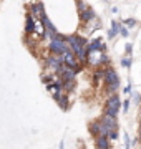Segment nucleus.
Instances as JSON below:
<instances>
[{"instance_id":"1","label":"nucleus","mask_w":141,"mask_h":149,"mask_svg":"<svg viewBox=\"0 0 141 149\" xmlns=\"http://www.w3.org/2000/svg\"><path fill=\"white\" fill-rule=\"evenodd\" d=\"M48 50L52 52V55H58V56H61V55L66 53V52H70V47H68V43H66V37L57 32L53 35V38L50 40Z\"/></svg>"},{"instance_id":"2","label":"nucleus","mask_w":141,"mask_h":149,"mask_svg":"<svg viewBox=\"0 0 141 149\" xmlns=\"http://www.w3.org/2000/svg\"><path fill=\"white\" fill-rule=\"evenodd\" d=\"M119 106H121V100H119L118 95H113L108 98V101H106V114L110 116H116L119 111Z\"/></svg>"},{"instance_id":"3","label":"nucleus","mask_w":141,"mask_h":149,"mask_svg":"<svg viewBox=\"0 0 141 149\" xmlns=\"http://www.w3.org/2000/svg\"><path fill=\"white\" fill-rule=\"evenodd\" d=\"M61 60H63V65H66L68 68L75 70V71H78V70H82V66H80V63H78V60H76V56L73 55V52H66V53L61 55Z\"/></svg>"},{"instance_id":"4","label":"nucleus","mask_w":141,"mask_h":149,"mask_svg":"<svg viewBox=\"0 0 141 149\" xmlns=\"http://www.w3.org/2000/svg\"><path fill=\"white\" fill-rule=\"evenodd\" d=\"M63 65V60H61V56H58V55H50L48 58L45 60V66L50 70H53L55 73L60 70V66Z\"/></svg>"},{"instance_id":"5","label":"nucleus","mask_w":141,"mask_h":149,"mask_svg":"<svg viewBox=\"0 0 141 149\" xmlns=\"http://www.w3.org/2000/svg\"><path fill=\"white\" fill-rule=\"evenodd\" d=\"M103 80H105V83H106V86H108V85H113V83H118L119 78H118V74H116V71H114L113 68H108L106 71H103Z\"/></svg>"},{"instance_id":"6","label":"nucleus","mask_w":141,"mask_h":149,"mask_svg":"<svg viewBox=\"0 0 141 149\" xmlns=\"http://www.w3.org/2000/svg\"><path fill=\"white\" fill-rule=\"evenodd\" d=\"M101 124H103L105 128L108 129V133L110 131H113V129H116V118L114 116H110V114H105L103 119H101Z\"/></svg>"},{"instance_id":"7","label":"nucleus","mask_w":141,"mask_h":149,"mask_svg":"<svg viewBox=\"0 0 141 149\" xmlns=\"http://www.w3.org/2000/svg\"><path fill=\"white\" fill-rule=\"evenodd\" d=\"M33 28H35V17L32 13H28L27 22H25V33L27 35H33Z\"/></svg>"},{"instance_id":"8","label":"nucleus","mask_w":141,"mask_h":149,"mask_svg":"<svg viewBox=\"0 0 141 149\" xmlns=\"http://www.w3.org/2000/svg\"><path fill=\"white\" fill-rule=\"evenodd\" d=\"M30 10H32V15H33V17H38V18H42V17L45 15L43 5H42L40 2H37V3H32V7H30Z\"/></svg>"},{"instance_id":"9","label":"nucleus","mask_w":141,"mask_h":149,"mask_svg":"<svg viewBox=\"0 0 141 149\" xmlns=\"http://www.w3.org/2000/svg\"><path fill=\"white\" fill-rule=\"evenodd\" d=\"M53 98H55V101L61 106V109H68V98H66V95L58 93V95H55Z\"/></svg>"},{"instance_id":"10","label":"nucleus","mask_w":141,"mask_h":149,"mask_svg":"<svg viewBox=\"0 0 141 149\" xmlns=\"http://www.w3.org/2000/svg\"><path fill=\"white\" fill-rule=\"evenodd\" d=\"M96 146L98 149H110L108 136H96Z\"/></svg>"},{"instance_id":"11","label":"nucleus","mask_w":141,"mask_h":149,"mask_svg":"<svg viewBox=\"0 0 141 149\" xmlns=\"http://www.w3.org/2000/svg\"><path fill=\"white\" fill-rule=\"evenodd\" d=\"M80 17H82L83 22H90V20L95 18V12H93L91 8H85V10L80 12Z\"/></svg>"},{"instance_id":"12","label":"nucleus","mask_w":141,"mask_h":149,"mask_svg":"<svg viewBox=\"0 0 141 149\" xmlns=\"http://www.w3.org/2000/svg\"><path fill=\"white\" fill-rule=\"evenodd\" d=\"M33 33H37V35H40V37H43L45 35V27H43V23H42V20H37V18H35V28H33Z\"/></svg>"},{"instance_id":"13","label":"nucleus","mask_w":141,"mask_h":149,"mask_svg":"<svg viewBox=\"0 0 141 149\" xmlns=\"http://www.w3.org/2000/svg\"><path fill=\"white\" fill-rule=\"evenodd\" d=\"M119 27H121V25H119L118 22H113V23H111V30H110L108 37H110V38H113L114 35H116V33L119 32Z\"/></svg>"},{"instance_id":"14","label":"nucleus","mask_w":141,"mask_h":149,"mask_svg":"<svg viewBox=\"0 0 141 149\" xmlns=\"http://www.w3.org/2000/svg\"><path fill=\"white\" fill-rule=\"evenodd\" d=\"M121 65H123L125 68H130V66H131V60L130 58H123V60H121Z\"/></svg>"},{"instance_id":"15","label":"nucleus","mask_w":141,"mask_h":149,"mask_svg":"<svg viewBox=\"0 0 141 149\" xmlns=\"http://www.w3.org/2000/svg\"><path fill=\"white\" fill-rule=\"evenodd\" d=\"M125 23L128 25V27H135V25H136V20H135V18H126Z\"/></svg>"},{"instance_id":"16","label":"nucleus","mask_w":141,"mask_h":149,"mask_svg":"<svg viewBox=\"0 0 141 149\" xmlns=\"http://www.w3.org/2000/svg\"><path fill=\"white\" fill-rule=\"evenodd\" d=\"M118 86H119V81H118V83H113V85H108V91H111V93H113V91L118 90Z\"/></svg>"},{"instance_id":"17","label":"nucleus","mask_w":141,"mask_h":149,"mask_svg":"<svg viewBox=\"0 0 141 149\" xmlns=\"http://www.w3.org/2000/svg\"><path fill=\"white\" fill-rule=\"evenodd\" d=\"M125 144H126V146H125V149H130V148H131V141H130V136H128V134H126V133H125Z\"/></svg>"},{"instance_id":"18","label":"nucleus","mask_w":141,"mask_h":149,"mask_svg":"<svg viewBox=\"0 0 141 149\" xmlns=\"http://www.w3.org/2000/svg\"><path fill=\"white\" fill-rule=\"evenodd\" d=\"M108 138H110V139H116V138H118V131H116V129L110 131V133H108Z\"/></svg>"},{"instance_id":"19","label":"nucleus","mask_w":141,"mask_h":149,"mask_svg":"<svg viewBox=\"0 0 141 149\" xmlns=\"http://www.w3.org/2000/svg\"><path fill=\"white\" fill-rule=\"evenodd\" d=\"M128 108H130V100H126V101L125 103H123V111H128Z\"/></svg>"},{"instance_id":"20","label":"nucleus","mask_w":141,"mask_h":149,"mask_svg":"<svg viewBox=\"0 0 141 149\" xmlns=\"http://www.w3.org/2000/svg\"><path fill=\"white\" fill-rule=\"evenodd\" d=\"M119 33H121L123 37H128V30H126V28H123V27H119Z\"/></svg>"},{"instance_id":"21","label":"nucleus","mask_w":141,"mask_h":149,"mask_svg":"<svg viewBox=\"0 0 141 149\" xmlns=\"http://www.w3.org/2000/svg\"><path fill=\"white\" fill-rule=\"evenodd\" d=\"M125 50H126V53H128V55L131 53V43H126V47H125Z\"/></svg>"},{"instance_id":"22","label":"nucleus","mask_w":141,"mask_h":149,"mask_svg":"<svg viewBox=\"0 0 141 149\" xmlns=\"http://www.w3.org/2000/svg\"><path fill=\"white\" fill-rule=\"evenodd\" d=\"M60 149H63V143H61V144H60Z\"/></svg>"},{"instance_id":"23","label":"nucleus","mask_w":141,"mask_h":149,"mask_svg":"<svg viewBox=\"0 0 141 149\" xmlns=\"http://www.w3.org/2000/svg\"><path fill=\"white\" fill-rule=\"evenodd\" d=\"M140 139H141V129H140Z\"/></svg>"}]
</instances>
